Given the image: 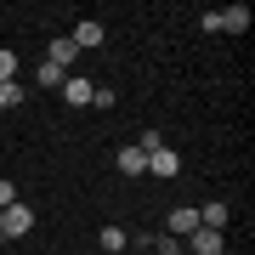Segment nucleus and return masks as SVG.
<instances>
[{"label":"nucleus","instance_id":"7","mask_svg":"<svg viewBox=\"0 0 255 255\" xmlns=\"http://www.w3.org/2000/svg\"><path fill=\"white\" fill-rule=\"evenodd\" d=\"M182 250H193V255H221V250H227V238H221V233H210V227H199Z\"/></svg>","mask_w":255,"mask_h":255},{"label":"nucleus","instance_id":"6","mask_svg":"<svg viewBox=\"0 0 255 255\" xmlns=\"http://www.w3.org/2000/svg\"><path fill=\"white\" fill-rule=\"evenodd\" d=\"M147 170H153V176H164V182H170V176H176V170H182V159H176V153H170V147H164V142H159V147H147Z\"/></svg>","mask_w":255,"mask_h":255},{"label":"nucleus","instance_id":"13","mask_svg":"<svg viewBox=\"0 0 255 255\" xmlns=\"http://www.w3.org/2000/svg\"><path fill=\"white\" fill-rule=\"evenodd\" d=\"M0 108H23V85H17V80L0 85Z\"/></svg>","mask_w":255,"mask_h":255},{"label":"nucleus","instance_id":"1","mask_svg":"<svg viewBox=\"0 0 255 255\" xmlns=\"http://www.w3.org/2000/svg\"><path fill=\"white\" fill-rule=\"evenodd\" d=\"M199 28H210V34H244L250 28V6H221V11H204Z\"/></svg>","mask_w":255,"mask_h":255},{"label":"nucleus","instance_id":"8","mask_svg":"<svg viewBox=\"0 0 255 255\" xmlns=\"http://www.w3.org/2000/svg\"><path fill=\"white\" fill-rule=\"evenodd\" d=\"M74 57H80V46H74V40H68V34H57V40H51V46H46V63H57V68H63V74L74 68Z\"/></svg>","mask_w":255,"mask_h":255},{"label":"nucleus","instance_id":"16","mask_svg":"<svg viewBox=\"0 0 255 255\" xmlns=\"http://www.w3.org/2000/svg\"><path fill=\"white\" fill-rule=\"evenodd\" d=\"M6 204H17V187H11L6 176H0V210H6Z\"/></svg>","mask_w":255,"mask_h":255},{"label":"nucleus","instance_id":"14","mask_svg":"<svg viewBox=\"0 0 255 255\" xmlns=\"http://www.w3.org/2000/svg\"><path fill=\"white\" fill-rule=\"evenodd\" d=\"M6 80H17V51L0 46V85H6Z\"/></svg>","mask_w":255,"mask_h":255},{"label":"nucleus","instance_id":"12","mask_svg":"<svg viewBox=\"0 0 255 255\" xmlns=\"http://www.w3.org/2000/svg\"><path fill=\"white\" fill-rule=\"evenodd\" d=\"M130 238H125V227H102V255H119Z\"/></svg>","mask_w":255,"mask_h":255},{"label":"nucleus","instance_id":"11","mask_svg":"<svg viewBox=\"0 0 255 255\" xmlns=\"http://www.w3.org/2000/svg\"><path fill=\"white\" fill-rule=\"evenodd\" d=\"M63 80H68V74L57 68V63H34V85H46V91H57Z\"/></svg>","mask_w":255,"mask_h":255},{"label":"nucleus","instance_id":"3","mask_svg":"<svg viewBox=\"0 0 255 255\" xmlns=\"http://www.w3.org/2000/svg\"><path fill=\"white\" fill-rule=\"evenodd\" d=\"M164 233L187 244V238L199 233V204H176V210H170V221H164Z\"/></svg>","mask_w":255,"mask_h":255},{"label":"nucleus","instance_id":"5","mask_svg":"<svg viewBox=\"0 0 255 255\" xmlns=\"http://www.w3.org/2000/svg\"><path fill=\"white\" fill-rule=\"evenodd\" d=\"M74 46H80V51H91V46H102V40H108V28H102L97 17H80V23H74Z\"/></svg>","mask_w":255,"mask_h":255},{"label":"nucleus","instance_id":"2","mask_svg":"<svg viewBox=\"0 0 255 255\" xmlns=\"http://www.w3.org/2000/svg\"><path fill=\"white\" fill-rule=\"evenodd\" d=\"M23 233H34V210L17 199V204H6V210H0V238L11 244V238H23Z\"/></svg>","mask_w":255,"mask_h":255},{"label":"nucleus","instance_id":"15","mask_svg":"<svg viewBox=\"0 0 255 255\" xmlns=\"http://www.w3.org/2000/svg\"><path fill=\"white\" fill-rule=\"evenodd\" d=\"M153 244H159V255H182V238H170V233H164V238H153Z\"/></svg>","mask_w":255,"mask_h":255},{"label":"nucleus","instance_id":"17","mask_svg":"<svg viewBox=\"0 0 255 255\" xmlns=\"http://www.w3.org/2000/svg\"><path fill=\"white\" fill-rule=\"evenodd\" d=\"M0 250H6V238H0Z\"/></svg>","mask_w":255,"mask_h":255},{"label":"nucleus","instance_id":"4","mask_svg":"<svg viewBox=\"0 0 255 255\" xmlns=\"http://www.w3.org/2000/svg\"><path fill=\"white\" fill-rule=\"evenodd\" d=\"M57 91H63V102H68V108H91V91H97V85H91V80H80V74H68Z\"/></svg>","mask_w":255,"mask_h":255},{"label":"nucleus","instance_id":"9","mask_svg":"<svg viewBox=\"0 0 255 255\" xmlns=\"http://www.w3.org/2000/svg\"><path fill=\"white\" fill-rule=\"evenodd\" d=\"M114 170L119 176H142L147 170V153H142V147H119V153H114Z\"/></svg>","mask_w":255,"mask_h":255},{"label":"nucleus","instance_id":"10","mask_svg":"<svg viewBox=\"0 0 255 255\" xmlns=\"http://www.w3.org/2000/svg\"><path fill=\"white\" fill-rule=\"evenodd\" d=\"M227 216H233V210L221 204V199H210V204H199V227H210V233H221V227H227Z\"/></svg>","mask_w":255,"mask_h":255}]
</instances>
